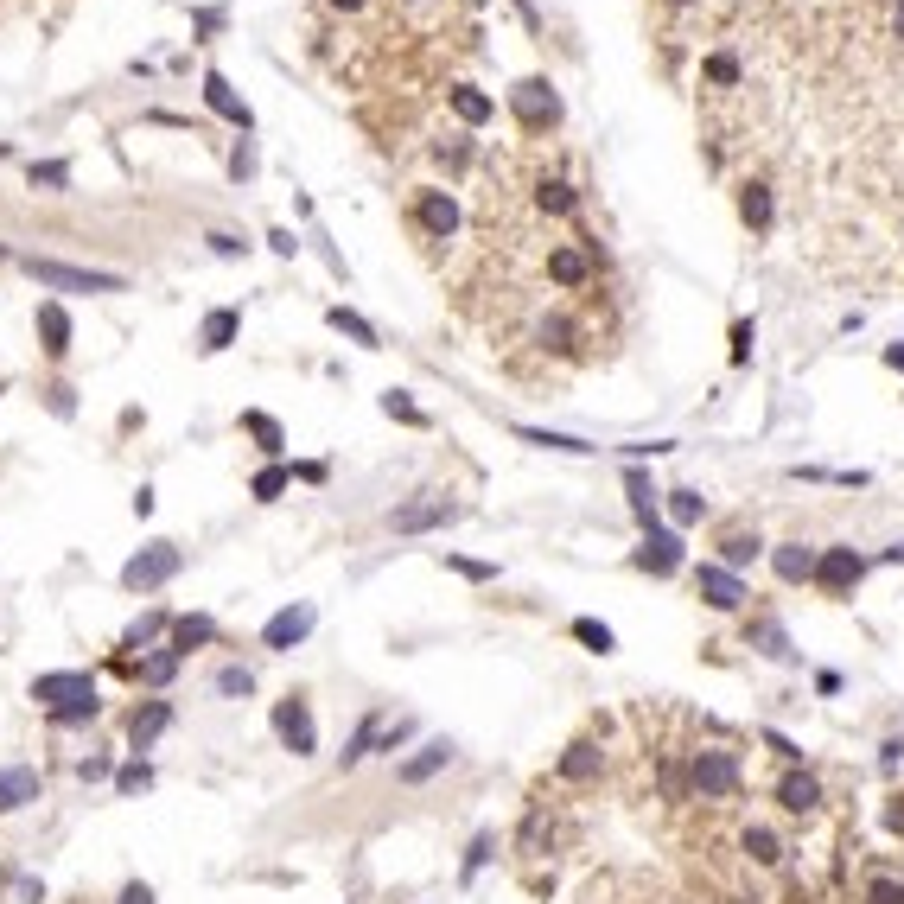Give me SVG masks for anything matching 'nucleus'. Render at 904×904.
Instances as JSON below:
<instances>
[{
	"mask_svg": "<svg viewBox=\"0 0 904 904\" xmlns=\"http://www.w3.org/2000/svg\"><path fill=\"white\" fill-rule=\"evenodd\" d=\"M452 109H459V121H472V128H478V121H491V96L459 83V90H452Z\"/></svg>",
	"mask_w": 904,
	"mask_h": 904,
	"instance_id": "4c0bfd02",
	"label": "nucleus"
},
{
	"mask_svg": "<svg viewBox=\"0 0 904 904\" xmlns=\"http://www.w3.org/2000/svg\"><path fill=\"white\" fill-rule=\"evenodd\" d=\"M866 567H873V561H866L854 542H834V548L815 554V580H809V586H815L822 599H854V586L866 580Z\"/></svg>",
	"mask_w": 904,
	"mask_h": 904,
	"instance_id": "20e7f679",
	"label": "nucleus"
},
{
	"mask_svg": "<svg viewBox=\"0 0 904 904\" xmlns=\"http://www.w3.org/2000/svg\"><path fill=\"white\" fill-rule=\"evenodd\" d=\"M771 803L784 809L790 822H815V815H828V784L809 764H784V777L771 784Z\"/></svg>",
	"mask_w": 904,
	"mask_h": 904,
	"instance_id": "7ed1b4c3",
	"label": "nucleus"
},
{
	"mask_svg": "<svg viewBox=\"0 0 904 904\" xmlns=\"http://www.w3.org/2000/svg\"><path fill=\"white\" fill-rule=\"evenodd\" d=\"M745 643H752V650H764L771 663H796L790 631H784V624H777L771 612H752V618H745Z\"/></svg>",
	"mask_w": 904,
	"mask_h": 904,
	"instance_id": "6ab92c4d",
	"label": "nucleus"
},
{
	"mask_svg": "<svg viewBox=\"0 0 904 904\" xmlns=\"http://www.w3.org/2000/svg\"><path fill=\"white\" fill-rule=\"evenodd\" d=\"M694 599H701L707 612H745V605H752V586H745L733 567L701 561V567H694Z\"/></svg>",
	"mask_w": 904,
	"mask_h": 904,
	"instance_id": "0eeeda50",
	"label": "nucleus"
},
{
	"mask_svg": "<svg viewBox=\"0 0 904 904\" xmlns=\"http://www.w3.org/2000/svg\"><path fill=\"white\" fill-rule=\"evenodd\" d=\"M312 624H319V612H312V605H281V612L262 624V650H293V643L312 637Z\"/></svg>",
	"mask_w": 904,
	"mask_h": 904,
	"instance_id": "2eb2a0df",
	"label": "nucleus"
},
{
	"mask_svg": "<svg viewBox=\"0 0 904 904\" xmlns=\"http://www.w3.org/2000/svg\"><path fill=\"white\" fill-rule=\"evenodd\" d=\"M32 701H39L58 726H83V720H96V714H102L96 682H90V675H77V669L39 675V682H32Z\"/></svg>",
	"mask_w": 904,
	"mask_h": 904,
	"instance_id": "f03ea898",
	"label": "nucleus"
},
{
	"mask_svg": "<svg viewBox=\"0 0 904 904\" xmlns=\"http://www.w3.org/2000/svg\"><path fill=\"white\" fill-rule=\"evenodd\" d=\"M860 904H904V873L898 866H866L860 873Z\"/></svg>",
	"mask_w": 904,
	"mask_h": 904,
	"instance_id": "5701e85b",
	"label": "nucleus"
},
{
	"mask_svg": "<svg viewBox=\"0 0 904 904\" xmlns=\"http://www.w3.org/2000/svg\"><path fill=\"white\" fill-rule=\"evenodd\" d=\"M217 694H230V701H236V694H255V675L249 669H223L217 675Z\"/></svg>",
	"mask_w": 904,
	"mask_h": 904,
	"instance_id": "a18cd8bd",
	"label": "nucleus"
},
{
	"mask_svg": "<svg viewBox=\"0 0 904 904\" xmlns=\"http://www.w3.org/2000/svg\"><path fill=\"white\" fill-rule=\"evenodd\" d=\"M0 395H7V382H0Z\"/></svg>",
	"mask_w": 904,
	"mask_h": 904,
	"instance_id": "680f3d73",
	"label": "nucleus"
},
{
	"mask_svg": "<svg viewBox=\"0 0 904 904\" xmlns=\"http://www.w3.org/2000/svg\"><path fill=\"white\" fill-rule=\"evenodd\" d=\"M0 255H7V242H0Z\"/></svg>",
	"mask_w": 904,
	"mask_h": 904,
	"instance_id": "052dcab7",
	"label": "nucleus"
},
{
	"mask_svg": "<svg viewBox=\"0 0 904 904\" xmlns=\"http://www.w3.org/2000/svg\"><path fill=\"white\" fill-rule=\"evenodd\" d=\"M325 319H332V332H344L351 344H363V351H376V325H370V319H357L351 306H332V312H325Z\"/></svg>",
	"mask_w": 904,
	"mask_h": 904,
	"instance_id": "72a5a7b5",
	"label": "nucleus"
},
{
	"mask_svg": "<svg viewBox=\"0 0 904 904\" xmlns=\"http://www.w3.org/2000/svg\"><path fill=\"white\" fill-rule=\"evenodd\" d=\"M510 109L523 115L529 134H542V128H554V121H561V96H554L542 77H529V83H516V90H510Z\"/></svg>",
	"mask_w": 904,
	"mask_h": 904,
	"instance_id": "ddd939ff",
	"label": "nucleus"
},
{
	"mask_svg": "<svg viewBox=\"0 0 904 904\" xmlns=\"http://www.w3.org/2000/svg\"><path fill=\"white\" fill-rule=\"evenodd\" d=\"M274 739H281L293 758H312V752H319V726H312L306 694H281V701H274Z\"/></svg>",
	"mask_w": 904,
	"mask_h": 904,
	"instance_id": "9b49d317",
	"label": "nucleus"
},
{
	"mask_svg": "<svg viewBox=\"0 0 904 904\" xmlns=\"http://www.w3.org/2000/svg\"><path fill=\"white\" fill-rule=\"evenodd\" d=\"M204 102H211L223 121H236V128H249V121H255V115H249V102H242L230 83H223V71H204Z\"/></svg>",
	"mask_w": 904,
	"mask_h": 904,
	"instance_id": "b1692460",
	"label": "nucleus"
},
{
	"mask_svg": "<svg viewBox=\"0 0 904 904\" xmlns=\"http://www.w3.org/2000/svg\"><path fill=\"white\" fill-rule=\"evenodd\" d=\"M179 663H185V656H179V650H172V643H166V650H153L147 663H134V682H147V688H166L172 675H179Z\"/></svg>",
	"mask_w": 904,
	"mask_h": 904,
	"instance_id": "2f4dec72",
	"label": "nucleus"
},
{
	"mask_svg": "<svg viewBox=\"0 0 904 904\" xmlns=\"http://www.w3.org/2000/svg\"><path fill=\"white\" fill-rule=\"evenodd\" d=\"M242 433H249V440H262V452H281V446H287L281 421H268V414H242Z\"/></svg>",
	"mask_w": 904,
	"mask_h": 904,
	"instance_id": "e433bc0d",
	"label": "nucleus"
},
{
	"mask_svg": "<svg viewBox=\"0 0 904 904\" xmlns=\"http://www.w3.org/2000/svg\"><path fill=\"white\" fill-rule=\"evenodd\" d=\"M631 567L637 573H650V580H669V573H682L688 567V548H682V529H643V542H637V554H631Z\"/></svg>",
	"mask_w": 904,
	"mask_h": 904,
	"instance_id": "1a4fd4ad",
	"label": "nucleus"
},
{
	"mask_svg": "<svg viewBox=\"0 0 904 904\" xmlns=\"http://www.w3.org/2000/svg\"><path fill=\"white\" fill-rule=\"evenodd\" d=\"M179 567H185L179 542H153V548H141L128 567H121V586H128V593H160V586H166Z\"/></svg>",
	"mask_w": 904,
	"mask_h": 904,
	"instance_id": "6e6552de",
	"label": "nucleus"
},
{
	"mask_svg": "<svg viewBox=\"0 0 904 904\" xmlns=\"http://www.w3.org/2000/svg\"><path fill=\"white\" fill-rule=\"evenodd\" d=\"M624 497H631L637 529H656V523H663V491L650 484V472H643V465H624Z\"/></svg>",
	"mask_w": 904,
	"mask_h": 904,
	"instance_id": "f3484780",
	"label": "nucleus"
},
{
	"mask_svg": "<svg viewBox=\"0 0 904 904\" xmlns=\"http://www.w3.org/2000/svg\"><path fill=\"white\" fill-rule=\"evenodd\" d=\"M382 726H389V714H382V707H370V714L357 720V733L344 739V752H338V764H344V771H357V764L370 758V752H382Z\"/></svg>",
	"mask_w": 904,
	"mask_h": 904,
	"instance_id": "412c9836",
	"label": "nucleus"
},
{
	"mask_svg": "<svg viewBox=\"0 0 904 904\" xmlns=\"http://www.w3.org/2000/svg\"><path fill=\"white\" fill-rule=\"evenodd\" d=\"M204 242H211V255H223V262H236V255L249 249V242H236V236H223V230H217V236H204Z\"/></svg>",
	"mask_w": 904,
	"mask_h": 904,
	"instance_id": "8fccbe9b",
	"label": "nucleus"
},
{
	"mask_svg": "<svg viewBox=\"0 0 904 904\" xmlns=\"http://www.w3.org/2000/svg\"><path fill=\"white\" fill-rule=\"evenodd\" d=\"M535 204H542L548 217H567V211H573V204H580V198H573V185H561V179H542V191H535Z\"/></svg>",
	"mask_w": 904,
	"mask_h": 904,
	"instance_id": "58836bf2",
	"label": "nucleus"
},
{
	"mask_svg": "<svg viewBox=\"0 0 904 904\" xmlns=\"http://www.w3.org/2000/svg\"><path fill=\"white\" fill-rule=\"evenodd\" d=\"M739 860L752 866V873H764V879H784L790 873V841L771 822H745L739 828Z\"/></svg>",
	"mask_w": 904,
	"mask_h": 904,
	"instance_id": "423d86ee",
	"label": "nucleus"
},
{
	"mask_svg": "<svg viewBox=\"0 0 904 904\" xmlns=\"http://www.w3.org/2000/svg\"><path fill=\"white\" fill-rule=\"evenodd\" d=\"M752 344H758L752 319H733V363H752Z\"/></svg>",
	"mask_w": 904,
	"mask_h": 904,
	"instance_id": "49530a36",
	"label": "nucleus"
},
{
	"mask_svg": "<svg viewBox=\"0 0 904 904\" xmlns=\"http://www.w3.org/2000/svg\"><path fill=\"white\" fill-rule=\"evenodd\" d=\"M885 363H892V370H904V344H885Z\"/></svg>",
	"mask_w": 904,
	"mask_h": 904,
	"instance_id": "6e6d98bb",
	"label": "nucleus"
},
{
	"mask_svg": "<svg viewBox=\"0 0 904 904\" xmlns=\"http://www.w3.org/2000/svg\"><path fill=\"white\" fill-rule=\"evenodd\" d=\"M758 554H764L758 529H752V535H745V529H726V535H720V567H733V573H739V567H752Z\"/></svg>",
	"mask_w": 904,
	"mask_h": 904,
	"instance_id": "c85d7f7f",
	"label": "nucleus"
},
{
	"mask_svg": "<svg viewBox=\"0 0 904 904\" xmlns=\"http://www.w3.org/2000/svg\"><path fill=\"white\" fill-rule=\"evenodd\" d=\"M166 726H172V701H141V707L128 714V745H134V752H147Z\"/></svg>",
	"mask_w": 904,
	"mask_h": 904,
	"instance_id": "4be33fe9",
	"label": "nucleus"
},
{
	"mask_svg": "<svg viewBox=\"0 0 904 904\" xmlns=\"http://www.w3.org/2000/svg\"><path fill=\"white\" fill-rule=\"evenodd\" d=\"M516 440H529V446H548V452H573V459H586V452H599L593 440H573V433H548V427H516Z\"/></svg>",
	"mask_w": 904,
	"mask_h": 904,
	"instance_id": "473e14b6",
	"label": "nucleus"
},
{
	"mask_svg": "<svg viewBox=\"0 0 904 904\" xmlns=\"http://www.w3.org/2000/svg\"><path fill=\"white\" fill-rule=\"evenodd\" d=\"M459 516H465V503H452V497H440V491H421L414 503L389 510V529H395V535H427V529L459 523Z\"/></svg>",
	"mask_w": 904,
	"mask_h": 904,
	"instance_id": "9d476101",
	"label": "nucleus"
},
{
	"mask_svg": "<svg viewBox=\"0 0 904 904\" xmlns=\"http://www.w3.org/2000/svg\"><path fill=\"white\" fill-rule=\"evenodd\" d=\"M879 561H892V567H898V561H904V542H892V548H885V554H879Z\"/></svg>",
	"mask_w": 904,
	"mask_h": 904,
	"instance_id": "4d7b16f0",
	"label": "nucleus"
},
{
	"mask_svg": "<svg viewBox=\"0 0 904 904\" xmlns=\"http://www.w3.org/2000/svg\"><path fill=\"white\" fill-rule=\"evenodd\" d=\"M64 191V185H71V166H64V160H45V166H32V191Z\"/></svg>",
	"mask_w": 904,
	"mask_h": 904,
	"instance_id": "37998d69",
	"label": "nucleus"
},
{
	"mask_svg": "<svg viewBox=\"0 0 904 904\" xmlns=\"http://www.w3.org/2000/svg\"><path fill=\"white\" fill-rule=\"evenodd\" d=\"M567 631H573L580 650H593V656H612L618 650V631H612V624H599V618H573Z\"/></svg>",
	"mask_w": 904,
	"mask_h": 904,
	"instance_id": "7c9ffc66",
	"label": "nucleus"
},
{
	"mask_svg": "<svg viewBox=\"0 0 904 904\" xmlns=\"http://www.w3.org/2000/svg\"><path fill=\"white\" fill-rule=\"evenodd\" d=\"M452 758H459V745H452V739H421L402 764H395V784H408V790H414V784H427V777H440Z\"/></svg>",
	"mask_w": 904,
	"mask_h": 904,
	"instance_id": "4468645a",
	"label": "nucleus"
},
{
	"mask_svg": "<svg viewBox=\"0 0 904 904\" xmlns=\"http://www.w3.org/2000/svg\"><path fill=\"white\" fill-rule=\"evenodd\" d=\"M332 7H357V0H332Z\"/></svg>",
	"mask_w": 904,
	"mask_h": 904,
	"instance_id": "bf43d9fd",
	"label": "nucleus"
},
{
	"mask_svg": "<svg viewBox=\"0 0 904 904\" xmlns=\"http://www.w3.org/2000/svg\"><path fill=\"white\" fill-rule=\"evenodd\" d=\"M707 77H714V83H739V64L720 51V58H707Z\"/></svg>",
	"mask_w": 904,
	"mask_h": 904,
	"instance_id": "3c124183",
	"label": "nucleus"
},
{
	"mask_svg": "<svg viewBox=\"0 0 904 904\" xmlns=\"http://www.w3.org/2000/svg\"><path fill=\"white\" fill-rule=\"evenodd\" d=\"M26 274H32L39 287H51V293H121V287H128L121 274H102V268H71V262H39V255L26 262Z\"/></svg>",
	"mask_w": 904,
	"mask_h": 904,
	"instance_id": "39448f33",
	"label": "nucleus"
},
{
	"mask_svg": "<svg viewBox=\"0 0 904 904\" xmlns=\"http://www.w3.org/2000/svg\"><path fill=\"white\" fill-rule=\"evenodd\" d=\"M147 784H153V771H147L141 758H134V764H121V771H115V790H121V796H141Z\"/></svg>",
	"mask_w": 904,
	"mask_h": 904,
	"instance_id": "79ce46f5",
	"label": "nucleus"
},
{
	"mask_svg": "<svg viewBox=\"0 0 904 904\" xmlns=\"http://www.w3.org/2000/svg\"><path fill=\"white\" fill-rule=\"evenodd\" d=\"M885 822H892V828L904 834V796H892V809H885Z\"/></svg>",
	"mask_w": 904,
	"mask_h": 904,
	"instance_id": "5fc2aeb1",
	"label": "nucleus"
},
{
	"mask_svg": "<svg viewBox=\"0 0 904 904\" xmlns=\"http://www.w3.org/2000/svg\"><path fill=\"white\" fill-rule=\"evenodd\" d=\"M446 567L459 573V580H497V567L491 561H472V554H446Z\"/></svg>",
	"mask_w": 904,
	"mask_h": 904,
	"instance_id": "c03bdc74",
	"label": "nucleus"
},
{
	"mask_svg": "<svg viewBox=\"0 0 904 904\" xmlns=\"http://www.w3.org/2000/svg\"><path fill=\"white\" fill-rule=\"evenodd\" d=\"M663 510H669V523H675V529H694V523L707 516V497H701V491H669Z\"/></svg>",
	"mask_w": 904,
	"mask_h": 904,
	"instance_id": "f704fd0d",
	"label": "nucleus"
},
{
	"mask_svg": "<svg viewBox=\"0 0 904 904\" xmlns=\"http://www.w3.org/2000/svg\"><path fill=\"white\" fill-rule=\"evenodd\" d=\"M815 554H822V548H809V542H777L771 548V573L784 586H809L815 580Z\"/></svg>",
	"mask_w": 904,
	"mask_h": 904,
	"instance_id": "aec40b11",
	"label": "nucleus"
},
{
	"mask_svg": "<svg viewBox=\"0 0 904 904\" xmlns=\"http://www.w3.org/2000/svg\"><path fill=\"white\" fill-rule=\"evenodd\" d=\"M287 484H293L287 465H262V472H255V484H249V497H255V503H274V497L287 491Z\"/></svg>",
	"mask_w": 904,
	"mask_h": 904,
	"instance_id": "c9c22d12",
	"label": "nucleus"
},
{
	"mask_svg": "<svg viewBox=\"0 0 904 904\" xmlns=\"http://www.w3.org/2000/svg\"><path fill=\"white\" fill-rule=\"evenodd\" d=\"M414 223H421L433 242H446L452 230H459V204H452L446 191H421V198H414Z\"/></svg>",
	"mask_w": 904,
	"mask_h": 904,
	"instance_id": "a211bd4d",
	"label": "nucleus"
},
{
	"mask_svg": "<svg viewBox=\"0 0 904 904\" xmlns=\"http://www.w3.org/2000/svg\"><path fill=\"white\" fill-rule=\"evenodd\" d=\"M739 217H745V230H752V236H771V223H777L771 185H745L739 191Z\"/></svg>",
	"mask_w": 904,
	"mask_h": 904,
	"instance_id": "393cba45",
	"label": "nucleus"
},
{
	"mask_svg": "<svg viewBox=\"0 0 904 904\" xmlns=\"http://www.w3.org/2000/svg\"><path fill=\"white\" fill-rule=\"evenodd\" d=\"M230 172H236V179H249V172H255V147H249V141L230 153Z\"/></svg>",
	"mask_w": 904,
	"mask_h": 904,
	"instance_id": "603ef678",
	"label": "nucleus"
},
{
	"mask_svg": "<svg viewBox=\"0 0 904 904\" xmlns=\"http://www.w3.org/2000/svg\"><path fill=\"white\" fill-rule=\"evenodd\" d=\"M204 643H217V624L204 618V612H191V618H179V624H172V650H179V656L204 650Z\"/></svg>",
	"mask_w": 904,
	"mask_h": 904,
	"instance_id": "c756f323",
	"label": "nucleus"
},
{
	"mask_svg": "<svg viewBox=\"0 0 904 904\" xmlns=\"http://www.w3.org/2000/svg\"><path fill=\"white\" fill-rule=\"evenodd\" d=\"M160 631H166V618H160V612H147V618L128 631V650H134V643H147V637H160Z\"/></svg>",
	"mask_w": 904,
	"mask_h": 904,
	"instance_id": "09e8293b",
	"label": "nucleus"
},
{
	"mask_svg": "<svg viewBox=\"0 0 904 904\" xmlns=\"http://www.w3.org/2000/svg\"><path fill=\"white\" fill-rule=\"evenodd\" d=\"M491 854H497V834H491V828H484V834H472V847H465V879H478Z\"/></svg>",
	"mask_w": 904,
	"mask_h": 904,
	"instance_id": "ea45409f",
	"label": "nucleus"
},
{
	"mask_svg": "<svg viewBox=\"0 0 904 904\" xmlns=\"http://www.w3.org/2000/svg\"><path fill=\"white\" fill-rule=\"evenodd\" d=\"M39 338H45V357H64V351H71V312H64L58 300L39 306Z\"/></svg>",
	"mask_w": 904,
	"mask_h": 904,
	"instance_id": "bb28decb",
	"label": "nucleus"
},
{
	"mask_svg": "<svg viewBox=\"0 0 904 904\" xmlns=\"http://www.w3.org/2000/svg\"><path fill=\"white\" fill-rule=\"evenodd\" d=\"M382 414H389V421H408V427H427V414L414 408L402 389H389V395H382Z\"/></svg>",
	"mask_w": 904,
	"mask_h": 904,
	"instance_id": "a19ab883",
	"label": "nucleus"
},
{
	"mask_svg": "<svg viewBox=\"0 0 904 904\" xmlns=\"http://www.w3.org/2000/svg\"><path fill=\"white\" fill-rule=\"evenodd\" d=\"M121 904H153V892H147V885H128V892H121Z\"/></svg>",
	"mask_w": 904,
	"mask_h": 904,
	"instance_id": "864d4df0",
	"label": "nucleus"
},
{
	"mask_svg": "<svg viewBox=\"0 0 904 904\" xmlns=\"http://www.w3.org/2000/svg\"><path fill=\"white\" fill-rule=\"evenodd\" d=\"M764 745L777 752V764H803V752H796V739H784V733H758Z\"/></svg>",
	"mask_w": 904,
	"mask_h": 904,
	"instance_id": "de8ad7c7",
	"label": "nucleus"
},
{
	"mask_svg": "<svg viewBox=\"0 0 904 904\" xmlns=\"http://www.w3.org/2000/svg\"><path fill=\"white\" fill-rule=\"evenodd\" d=\"M242 332V312H230V306H217L211 319H204V332H198V351L204 357H217V351H230V338Z\"/></svg>",
	"mask_w": 904,
	"mask_h": 904,
	"instance_id": "cd10ccee",
	"label": "nucleus"
},
{
	"mask_svg": "<svg viewBox=\"0 0 904 904\" xmlns=\"http://www.w3.org/2000/svg\"><path fill=\"white\" fill-rule=\"evenodd\" d=\"M548 281L554 287H586L593 281V242H561V249H548Z\"/></svg>",
	"mask_w": 904,
	"mask_h": 904,
	"instance_id": "dca6fc26",
	"label": "nucleus"
},
{
	"mask_svg": "<svg viewBox=\"0 0 904 904\" xmlns=\"http://www.w3.org/2000/svg\"><path fill=\"white\" fill-rule=\"evenodd\" d=\"M682 771H688V803H701V809H720V803H733V796L745 790V764H739V752L726 739L682 745Z\"/></svg>",
	"mask_w": 904,
	"mask_h": 904,
	"instance_id": "f257e3e1",
	"label": "nucleus"
},
{
	"mask_svg": "<svg viewBox=\"0 0 904 904\" xmlns=\"http://www.w3.org/2000/svg\"><path fill=\"white\" fill-rule=\"evenodd\" d=\"M26 803H39V771L7 764V771H0V809H26Z\"/></svg>",
	"mask_w": 904,
	"mask_h": 904,
	"instance_id": "a878e982",
	"label": "nucleus"
},
{
	"mask_svg": "<svg viewBox=\"0 0 904 904\" xmlns=\"http://www.w3.org/2000/svg\"><path fill=\"white\" fill-rule=\"evenodd\" d=\"M898 32H904V0H898Z\"/></svg>",
	"mask_w": 904,
	"mask_h": 904,
	"instance_id": "13d9d810",
	"label": "nucleus"
},
{
	"mask_svg": "<svg viewBox=\"0 0 904 904\" xmlns=\"http://www.w3.org/2000/svg\"><path fill=\"white\" fill-rule=\"evenodd\" d=\"M605 777V739L599 733H586V739H573L561 758H554V784H573V790H586V784H599Z\"/></svg>",
	"mask_w": 904,
	"mask_h": 904,
	"instance_id": "f8f14e48",
	"label": "nucleus"
}]
</instances>
